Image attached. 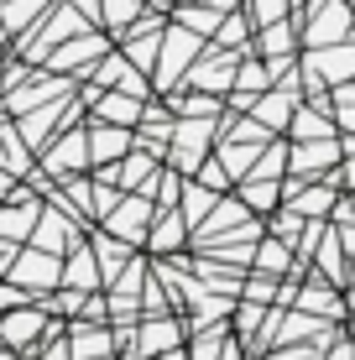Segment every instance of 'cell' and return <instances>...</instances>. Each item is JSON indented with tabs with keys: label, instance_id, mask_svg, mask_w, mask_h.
Returning a JSON list of instances; mask_svg holds the SVG:
<instances>
[{
	"label": "cell",
	"instance_id": "1",
	"mask_svg": "<svg viewBox=\"0 0 355 360\" xmlns=\"http://www.w3.org/2000/svg\"><path fill=\"white\" fill-rule=\"evenodd\" d=\"M214 136H219V120H199V115H178L173 120V141H167V167H178L183 178H193L199 162L214 152Z\"/></svg>",
	"mask_w": 355,
	"mask_h": 360
},
{
	"label": "cell",
	"instance_id": "2",
	"mask_svg": "<svg viewBox=\"0 0 355 360\" xmlns=\"http://www.w3.org/2000/svg\"><path fill=\"white\" fill-rule=\"evenodd\" d=\"M292 21H298V37L309 47H329V42H345L350 37L355 11L345 0H309L303 11H292Z\"/></svg>",
	"mask_w": 355,
	"mask_h": 360
},
{
	"label": "cell",
	"instance_id": "3",
	"mask_svg": "<svg viewBox=\"0 0 355 360\" xmlns=\"http://www.w3.org/2000/svg\"><path fill=\"white\" fill-rule=\"evenodd\" d=\"M6 277L16 282V288H27L32 297H42V292L63 288V256H58V251H42V245H16Z\"/></svg>",
	"mask_w": 355,
	"mask_h": 360
},
{
	"label": "cell",
	"instance_id": "4",
	"mask_svg": "<svg viewBox=\"0 0 355 360\" xmlns=\"http://www.w3.org/2000/svg\"><path fill=\"white\" fill-rule=\"evenodd\" d=\"M199 53H204V37L173 21V27L162 32V53H157V68H152L157 89H162V94H167V89H178V79L193 68V58H199Z\"/></svg>",
	"mask_w": 355,
	"mask_h": 360
},
{
	"label": "cell",
	"instance_id": "5",
	"mask_svg": "<svg viewBox=\"0 0 355 360\" xmlns=\"http://www.w3.org/2000/svg\"><path fill=\"white\" fill-rule=\"evenodd\" d=\"M105 53H110V42H105V32L94 27V32H79V37H68V42H58L42 68L63 73V79H84V73H94V63H100Z\"/></svg>",
	"mask_w": 355,
	"mask_h": 360
},
{
	"label": "cell",
	"instance_id": "6",
	"mask_svg": "<svg viewBox=\"0 0 355 360\" xmlns=\"http://www.w3.org/2000/svg\"><path fill=\"white\" fill-rule=\"evenodd\" d=\"M47 324H53V314H47V308L32 297V303L0 314V345H6V350H16V355H37V345H42Z\"/></svg>",
	"mask_w": 355,
	"mask_h": 360
},
{
	"label": "cell",
	"instance_id": "7",
	"mask_svg": "<svg viewBox=\"0 0 355 360\" xmlns=\"http://www.w3.org/2000/svg\"><path fill=\"white\" fill-rule=\"evenodd\" d=\"M42 172L47 178H73V172H89V131L84 126H63L53 141L42 146Z\"/></svg>",
	"mask_w": 355,
	"mask_h": 360
},
{
	"label": "cell",
	"instance_id": "8",
	"mask_svg": "<svg viewBox=\"0 0 355 360\" xmlns=\"http://www.w3.org/2000/svg\"><path fill=\"white\" fill-rule=\"evenodd\" d=\"M178 345H188V324H183L178 314H146L136 319V340H131V360H152L162 350H178Z\"/></svg>",
	"mask_w": 355,
	"mask_h": 360
},
{
	"label": "cell",
	"instance_id": "9",
	"mask_svg": "<svg viewBox=\"0 0 355 360\" xmlns=\"http://www.w3.org/2000/svg\"><path fill=\"white\" fill-rule=\"evenodd\" d=\"M152 214H157V209H152V198H146V193H120V204L100 219V230H110L115 240H126V245H146Z\"/></svg>",
	"mask_w": 355,
	"mask_h": 360
},
{
	"label": "cell",
	"instance_id": "10",
	"mask_svg": "<svg viewBox=\"0 0 355 360\" xmlns=\"http://www.w3.org/2000/svg\"><path fill=\"white\" fill-rule=\"evenodd\" d=\"M340 167V136H319V141H292L288 146V172L298 183L324 178V172Z\"/></svg>",
	"mask_w": 355,
	"mask_h": 360
},
{
	"label": "cell",
	"instance_id": "11",
	"mask_svg": "<svg viewBox=\"0 0 355 360\" xmlns=\"http://www.w3.org/2000/svg\"><path fill=\"white\" fill-rule=\"evenodd\" d=\"M89 79L100 84V89H126V94H136V99H146V94H152L146 73H141L136 63H131V58L120 53V47H115V53H105L100 63H94V73H89Z\"/></svg>",
	"mask_w": 355,
	"mask_h": 360
},
{
	"label": "cell",
	"instance_id": "12",
	"mask_svg": "<svg viewBox=\"0 0 355 360\" xmlns=\"http://www.w3.org/2000/svg\"><path fill=\"white\" fill-rule=\"evenodd\" d=\"M89 167H110V162H120V157L136 146V131L131 126H110V120H94L89 115Z\"/></svg>",
	"mask_w": 355,
	"mask_h": 360
},
{
	"label": "cell",
	"instance_id": "13",
	"mask_svg": "<svg viewBox=\"0 0 355 360\" xmlns=\"http://www.w3.org/2000/svg\"><path fill=\"white\" fill-rule=\"evenodd\" d=\"M68 355H73V360L120 355V350H115V329H110V324H89V319H68Z\"/></svg>",
	"mask_w": 355,
	"mask_h": 360
},
{
	"label": "cell",
	"instance_id": "14",
	"mask_svg": "<svg viewBox=\"0 0 355 360\" xmlns=\"http://www.w3.org/2000/svg\"><path fill=\"white\" fill-rule=\"evenodd\" d=\"M292 308H303V314H314V319H329V324H340L345 319V297H340L335 282H324V277H309L298 292H292Z\"/></svg>",
	"mask_w": 355,
	"mask_h": 360
},
{
	"label": "cell",
	"instance_id": "15",
	"mask_svg": "<svg viewBox=\"0 0 355 360\" xmlns=\"http://www.w3.org/2000/svg\"><path fill=\"white\" fill-rule=\"evenodd\" d=\"M73 240H79V219H73L68 209H58V204H53V209L42 204V219H37V230H32L27 245H42V251H58V256H63Z\"/></svg>",
	"mask_w": 355,
	"mask_h": 360
},
{
	"label": "cell",
	"instance_id": "16",
	"mask_svg": "<svg viewBox=\"0 0 355 360\" xmlns=\"http://www.w3.org/2000/svg\"><path fill=\"white\" fill-rule=\"evenodd\" d=\"M63 288H79V292H100L105 277H100V262H94L89 240H73L63 251Z\"/></svg>",
	"mask_w": 355,
	"mask_h": 360
},
{
	"label": "cell",
	"instance_id": "17",
	"mask_svg": "<svg viewBox=\"0 0 355 360\" xmlns=\"http://www.w3.org/2000/svg\"><path fill=\"white\" fill-rule=\"evenodd\" d=\"M37 219H42V198H6V204H0V240L27 245Z\"/></svg>",
	"mask_w": 355,
	"mask_h": 360
},
{
	"label": "cell",
	"instance_id": "18",
	"mask_svg": "<svg viewBox=\"0 0 355 360\" xmlns=\"http://www.w3.org/2000/svg\"><path fill=\"white\" fill-rule=\"evenodd\" d=\"M183 240H188V219H183L178 209H157L152 230H146V251L152 256H178Z\"/></svg>",
	"mask_w": 355,
	"mask_h": 360
},
{
	"label": "cell",
	"instance_id": "19",
	"mask_svg": "<svg viewBox=\"0 0 355 360\" xmlns=\"http://www.w3.org/2000/svg\"><path fill=\"white\" fill-rule=\"evenodd\" d=\"M141 105H146V99L126 94V89H100V99L89 105V115H94V120H110V126H131V131H136Z\"/></svg>",
	"mask_w": 355,
	"mask_h": 360
},
{
	"label": "cell",
	"instance_id": "20",
	"mask_svg": "<svg viewBox=\"0 0 355 360\" xmlns=\"http://www.w3.org/2000/svg\"><path fill=\"white\" fill-rule=\"evenodd\" d=\"M251 271H262V277H288V271H303L298 256H292L288 240H277V235H262L251 251Z\"/></svg>",
	"mask_w": 355,
	"mask_h": 360
},
{
	"label": "cell",
	"instance_id": "21",
	"mask_svg": "<svg viewBox=\"0 0 355 360\" xmlns=\"http://www.w3.org/2000/svg\"><path fill=\"white\" fill-rule=\"evenodd\" d=\"M89 251H94V262H100V277H105V288L120 277V271H126V262H131V256H136L126 240H115L110 230H94V235H89Z\"/></svg>",
	"mask_w": 355,
	"mask_h": 360
},
{
	"label": "cell",
	"instance_id": "22",
	"mask_svg": "<svg viewBox=\"0 0 355 360\" xmlns=\"http://www.w3.org/2000/svg\"><path fill=\"white\" fill-rule=\"evenodd\" d=\"M0 167H6L11 172V178H32V146L27 141H21V131H16V120H6V126H0Z\"/></svg>",
	"mask_w": 355,
	"mask_h": 360
},
{
	"label": "cell",
	"instance_id": "23",
	"mask_svg": "<svg viewBox=\"0 0 355 360\" xmlns=\"http://www.w3.org/2000/svg\"><path fill=\"white\" fill-rule=\"evenodd\" d=\"M173 21H178V27H188V32H199L204 42H209V37L219 32V21H225V11H214L209 0H178Z\"/></svg>",
	"mask_w": 355,
	"mask_h": 360
},
{
	"label": "cell",
	"instance_id": "24",
	"mask_svg": "<svg viewBox=\"0 0 355 360\" xmlns=\"http://www.w3.org/2000/svg\"><path fill=\"white\" fill-rule=\"evenodd\" d=\"M219 204V193L214 188H204L199 178H183V198H178V214L188 219V235L204 225V219H209V209Z\"/></svg>",
	"mask_w": 355,
	"mask_h": 360
},
{
	"label": "cell",
	"instance_id": "25",
	"mask_svg": "<svg viewBox=\"0 0 355 360\" xmlns=\"http://www.w3.org/2000/svg\"><path fill=\"white\" fill-rule=\"evenodd\" d=\"M288 131H292V141H319V136H340V131H335V120H329V110H319V105H298V110H292V120H288Z\"/></svg>",
	"mask_w": 355,
	"mask_h": 360
},
{
	"label": "cell",
	"instance_id": "26",
	"mask_svg": "<svg viewBox=\"0 0 355 360\" xmlns=\"http://www.w3.org/2000/svg\"><path fill=\"white\" fill-rule=\"evenodd\" d=\"M240 204L251 214H272L283 204V178H240Z\"/></svg>",
	"mask_w": 355,
	"mask_h": 360
},
{
	"label": "cell",
	"instance_id": "27",
	"mask_svg": "<svg viewBox=\"0 0 355 360\" xmlns=\"http://www.w3.org/2000/svg\"><path fill=\"white\" fill-rule=\"evenodd\" d=\"M141 11H146V0H100V27L115 32V42H120L141 21Z\"/></svg>",
	"mask_w": 355,
	"mask_h": 360
},
{
	"label": "cell",
	"instance_id": "28",
	"mask_svg": "<svg viewBox=\"0 0 355 360\" xmlns=\"http://www.w3.org/2000/svg\"><path fill=\"white\" fill-rule=\"evenodd\" d=\"M193 178H199L204 188H214V193H225L230 183H235V178H230V172H225V162H219L214 152H209V157H204V162H199V172H193Z\"/></svg>",
	"mask_w": 355,
	"mask_h": 360
},
{
	"label": "cell",
	"instance_id": "29",
	"mask_svg": "<svg viewBox=\"0 0 355 360\" xmlns=\"http://www.w3.org/2000/svg\"><path fill=\"white\" fill-rule=\"evenodd\" d=\"M292 0H251V27H272V21L288 16Z\"/></svg>",
	"mask_w": 355,
	"mask_h": 360
},
{
	"label": "cell",
	"instance_id": "30",
	"mask_svg": "<svg viewBox=\"0 0 355 360\" xmlns=\"http://www.w3.org/2000/svg\"><path fill=\"white\" fill-rule=\"evenodd\" d=\"M262 360H319V345H272Z\"/></svg>",
	"mask_w": 355,
	"mask_h": 360
},
{
	"label": "cell",
	"instance_id": "31",
	"mask_svg": "<svg viewBox=\"0 0 355 360\" xmlns=\"http://www.w3.org/2000/svg\"><path fill=\"white\" fill-rule=\"evenodd\" d=\"M324 360H355V340H335L329 345V355Z\"/></svg>",
	"mask_w": 355,
	"mask_h": 360
},
{
	"label": "cell",
	"instance_id": "32",
	"mask_svg": "<svg viewBox=\"0 0 355 360\" xmlns=\"http://www.w3.org/2000/svg\"><path fill=\"white\" fill-rule=\"evenodd\" d=\"M11 256H16V240H0V277H6V266H11Z\"/></svg>",
	"mask_w": 355,
	"mask_h": 360
},
{
	"label": "cell",
	"instance_id": "33",
	"mask_svg": "<svg viewBox=\"0 0 355 360\" xmlns=\"http://www.w3.org/2000/svg\"><path fill=\"white\" fill-rule=\"evenodd\" d=\"M11 188H16V178H11V172L0 167V204H6V198H11Z\"/></svg>",
	"mask_w": 355,
	"mask_h": 360
},
{
	"label": "cell",
	"instance_id": "34",
	"mask_svg": "<svg viewBox=\"0 0 355 360\" xmlns=\"http://www.w3.org/2000/svg\"><path fill=\"white\" fill-rule=\"evenodd\" d=\"M152 360H188V345H178V350H162V355H152Z\"/></svg>",
	"mask_w": 355,
	"mask_h": 360
},
{
	"label": "cell",
	"instance_id": "35",
	"mask_svg": "<svg viewBox=\"0 0 355 360\" xmlns=\"http://www.w3.org/2000/svg\"><path fill=\"white\" fill-rule=\"evenodd\" d=\"M6 84H11V68L0 63V99H6Z\"/></svg>",
	"mask_w": 355,
	"mask_h": 360
},
{
	"label": "cell",
	"instance_id": "36",
	"mask_svg": "<svg viewBox=\"0 0 355 360\" xmlns=\"http://www.w3.org/2000/svg\"><path fill=\"white\" fill-rule=\"evenodd\" d=\"M0 360H16V350H6V345H0Z\"/></svg>",
	"mask_w": 355,
	"mask_h": 360
},
{
	"label": "cell",
	"instance_id": "37",
	"mask_svg": "<svg viewBox=\"0 0 355 360\" xmlns=\"http://www.w3.org/2000/svg\"><path fill=\"white\" fill-rule=\"evenodd\" d=\"M100 360H120V355H100Z\"/></svg>",
	"mask_w": 355,
	"mask_h": 360
},
{
	"label": "cell",
	"instance_id": "38",
	"mask_svg": "<svg viewBox=\"0 0 355 360\" xmlns=\"http://www.w3.org/2000/svg\"><path fill=\"white\" fill-rule=\"evenodd\" d=\"M345 6H350V11H355V0H345Z\"/></svg>",
	"mask_w": 355,
	"mask_h": 360
}]
</instances>
